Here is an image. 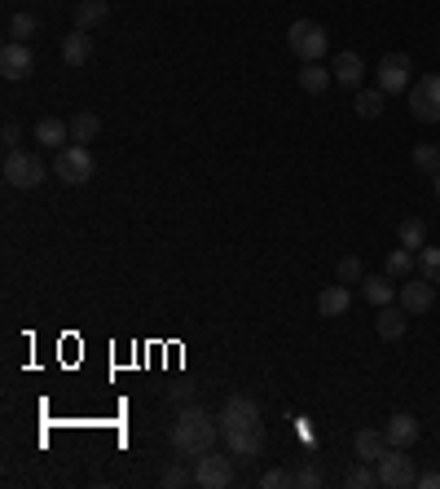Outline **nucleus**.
<instances>
[{
    "label": "nucleus",
    "mask_w": 440,
    "mask_h": 489,
    "mask_svg": "<svg viewBox=\"0 0 440 489\" xmlns=\"http://www.w3.org/2000/svg\"><path fill=\"white\" fill-rule=\"evenodd\" d=\"M220 441H225V450L238 459V463H251V459H260L265 454V445H269V432H265V415H260V406L243 397V392H234L225 406H220Z\"/></svg>",
    "instance_id": "f257e3e1"
},
{
    "label": "nucleus",
    "mask_w": 440,
    "mask_h": 489,
    "mask_svg": "<svg viewBox=\"0 0 440 489\" xmlns=\"http://www.w3.org/2000/svg\"><path fill=\"white\" fill-rule=\"evenodd\" d=\"M220 441V419L207 415L203 406H181L168 428V445L181 459H203L207 450H216Z\"/></svg>",
    "instance_id": "f03ea898"
},
{
    "label": "nucleus",
    "mask_w": 440,
    "mask_h": 489,
    "mask_svg": "<svg viewBox=\"0 0 440 489\" xmlns=\"http://www.w3.org/2000/svg\"><path fill=\"white\" fill-rule=\"evenodd\" d=\"M287 45L299 62H321V53L330 49V36H326V27L313 23V18H299V23L287 27Z\"/></svg>",
    "instance_id": "7ed1b4c3"
},
{
    "label": "nucleus",
    "mask_w": 440,
    "mask_h": 489,
    "mask_svg": "<svg viewBox=\"0 0 440 489\" xmlns=\"http://www.w3.org/2000/svg\"><path fill=\"white\" fill-rule=\"evenodd\" d=\"M374 472H379V485H388V489H410V485H418L414 459L405 454V445H388V450H383V459L374 463Z\"/></svg>",
    "instance_id": "20e7f679"
},
{
    "label": "nucleus",
    "mask_w": 440,
    "mask_h": 489,
    "mask_svg": "<svg viewBox=\"0 0 440 489\" xmlns=\"http://www.w3.org/2000/svg\"><path fill=\"white\" fill-rule=\"evenodd\" d=\"M93 150L79 146V142H71V146L58 150V159H53V172H58V181L62 186H84L89 176H93Z\"/></svg>",
    "instance_id": "39448f33"
},
{
    "label": "nucleus",
    "mask_w": 440,
    "mask_h": 489,
    "mask_svg": "<svg viewBox=\"0 0 440 489\" xmlns=\"http://www.w3.org/2000/svg\"><path fill=\"white\" fill-rule=\"evenodd\" d=\"M5 181L14 190H36L45 181V159L31 154V150H9L5 154Z\"/></svg>",
    "instance_id": "423d86ee"
},
{
    "label": "nucleus",
    "mask_w": 440,
    "mask_h": 489,
    "mask_svg": "<svg viewBox=\"0 0 440 489\" xmlns=\"http://www.w3.org/2000/svg\"><path fill=\"white\" fill-rule=\"evenodd\" d=\"M410 115L418 123H440V75H418L410 84Z\"/></svg>",
    "instance_id": "0eeeda50"
},
{
    "label": "nucleus",
    "mask_w": 440,
    "mask_h": 489,
    "mask_svg": "<svg viewBox=\"0 0 440 489\" xmlns=\"http://www.w3.org/2000/svg\"><path fill=\"white\" fill-rule=\"evenodd\" d=\"M194 485L198 489H229L234 485V454L207 450L203 459H194Z\"/></svg>",
    "instance_id": "6e6552de"
},
{
    "label": "nucleus",
    "mask_w": 440,
    "mask_h": 489,
    "mask_svg": "<svg viewBox=\"0 0 440 489\" xmlns=\"http://www.w3.org/2000/svg\"><path fill=\"white\" fill-rule=\"evenodd\" d=\"M410 80H414V62L405 53H383L379 58V89L383 93H410Z\"/></svg>",
    "instance_id": "1a4fd4ad"
},
{
    "label": "nucleus",
    "mask_w": 440,
    "mask_h": 489,
    "mask_svg": "<svg viewBox=\"0 0 440 489\" xmlns=\"http://www.w3.org/2000/svg\"><path fill=\"white\" fill-rule=\"evenodd\" d=\"M396 300H401V309H405V314H427V309H432V304H436V282H427V278H423V273H418V278H405V282H401V292H396Z\"/></svg>",
    "instance_id": "9d476101"
},
{
    "label": "nucleus",
    "mask_w": 440,
    "mask_h": 489,
    "mask_svg": "<svg viewBox=\"0 0 440 489\" xmlns=\"http://www.w3.org/2000/svg\"><path fill=\"white\" fill-rule=\"evenodd\" d=\"M36 71V53L26 40H9L5 49H0V75L5 80H26V75Z\"/></svg>",
    "instance_id": "9b49d317"
},
{
    "label": "nucleus",
    "mask_w": 440,
    "mask_h": 489,
    "mask_svg": "<svg viewBox=\"0 0 440 489\" xmlns=\"http://www.w3.org/2000/svg\"><path fill=\"white\" fill-rule=\"evenodd\" d=\"M330 75H335V84H343V89H357V84L366 80V62H361V53L340 49L335 53V62H330Z\"/></svg>",
    "instance_id": "f8f14e48"
},
{
    "label": "nucleus",
    "mask_w": 440,
    "mask_h": 489,
    "mask_svg": "<svg viewBox=\"0 0 440 489\" xmlns=\"http://www.w3.org/2000/svg\"><path fill=\"white\" fill-rule=\"evenodd\" d=\"M89 58H93V36L84 27H75L71 36H62V62L67 67H84Z\"/></svg>",
    "instance_id": "ddd939ff"
},
{
    "label": "nucleus",
    "mask_w": 440,
    "mask_h": 489,
    "mask_svg": "<svg viewBox=\"0 0 440 489\" xmlns=\"http://www.w3.org/2000/svg\"><path fill=\"white\" fill-rule=\"evenodd\" d=\"M352 309V292L343 287V282H335V287H326V292L318 295V314L321 318H343Z\"/></svg>",
    "instance_id": "4468645a"
},
{
    "label": "nucleus",
    "mask_w": 440,
    "mask_h": 489,
    "mask_svg": "<svg viewBox=\"0 0 440 489\" xmlns=\"http://www.w3.org/2000/svg\"><path fill=\"white\" fill-rule=\"evenodd\" d=\"M352 450H357V459L379 463V459H383V450H388V437H383L379 428H361V432L352 437Z\"/></svg>",
    "instance_id": "2eb2a0df"
},
{
    "label": "nucleus",
    "mask_w": 440,
    "mask_h": 489,
    "mask_svg": "<svg viewBox=\"0 0 440 489\" xmlns=\"http://www.w3.org/2000/svg\"><path fill=\"white\" fill-rule=\"evenodd\" d=\"M405 318H410V314H405V309H401V304H383V309H379V318H374V326H379V340H401V335H405Z\"/></svg>",
    "instance_id": "dca6fc26"
},
{
    "label": "nucleus",
    "mask_w": 440,
    "mask_h": 489,
    "mask_svg": "<svg viewBox=\"0 0 440 489\" xmlns=\"http://www.w3.org/2000/svg\"><path fill=\"white\" fill-rule=\"evenodd\" d=\"M383 437H388V445H414L418 441V419L414 415H392L388 423H383Z\"/></svg>",
    "instance_id": "f3484780"
},
{
    "label": "nucleus",
    "mask_w": 440,
    "mask_h": 489,
    "mask_svg": "<svg viewBox=\"0 0 440 489\" xmlns=\"http://www.w3.org/2000/svg\"><path fill=\"white\" fill-rule=\"evenodd\" d=\"M295 80H299V89H304V93H313V98H318V93H326V89L335 84V75H330V67H321V62H304Z\"/></svg>",
    "instance_id": "a211bd4d"
},
{
    "label": "nucleus",
    "mask_w": 440,
    "mask_h": 489,
    "mask_svg": "<svg viewBox=\"0 0 440 489\" xmlns=\"http://www.w3.org/2000/svg\"><path fill=\"white\" fill-rule=\"evenodd\" d=\"M36 142L49 150H62V142H71V123H62L58 115H45V120L36 123Z\"/></svg>",
    "instance_id": "6ab92c4d"
},
{
    "label": "nucleus",
    "mask_w": 440,
    "mask_h": 489,
    "mask_svg": "<svg viewBox=\"0 0 440 489\" xmlns=\"http://www.w3.org/2000/svg\"><path fill=\"white\" fill-rule=\"evenodd\" d=\"M106 14H110V5H106V0H79V5H75V27L93 31V27L106 23Z\"/></svg>",
    "instance_id": "aec40b11"
},
{
    "label": "nucleus",
    "mask_w": 440,
    "mask_h": 489,
    "mask_svg": "<svg viewBox=\"0 0 440 489\" xmlns=\"http://www.w3.org/2000/svg\"><path fill=\"white\" fill-rule=\"evenodd\" d=\"M352 106H357V115H361V120H379V115H383V106H388V93H383V89H361Z\"/></svg>",
    "instance_id": "412c9836"
},
{
    "label": "nucleus",
    "mask_w": 440,
    "mask_h": 489,
    "mask_svg": "<svg viewBox=\"0 0 440 489\" xmlns=\"http://www.w3.org/2000/svg\"><path fill=\"white\" fill-rule=\"evenodd\" d=\"M396 239H401V247H410V251H423V243H427V225L418 217H405L396 225Z\"/></svg>",
    "instance_id": "4be33fe9"
},
{
    "label": "nucleus",
    "mask_w": 440,
    "mask_h": 489,
    "mask_svg": "<svg viewBox=\"0 0 440 489\" xmlns=\"http://www.w3.org/2000/svg\"><path fill=\"white\" fill-rule=\"evenodd\" d=\"M414 270H418V256L410 247H396L388 256V278H401V282H405V278H414Z\"/></svg>",
    "instance_id": "5701e85b"
},
{
    "label": "nucleus",
    "mask_w": 440,
    "mask_h": 489,
    "mask_svg": "<svg viewBox=\"0 0 440 489\" xmlns=\"http://www.w3.org/2000/svg\"><path fill=\"white\" fill-rule=\"evenodd\" d=\"M98 128H101V120L93 115V111H79L71 120V142H79V146H89L93 137H98Z\"/></svg>",
    "instance_id": "b1692460"
},
{
    "label": "nucleus",
    "mask_w": 440,
    "mask_h": 489,
    "mask_svg": "<svg viewBox=\"0 0 440 489\" xmlns=\"http://www.w3.org/2000/svg\"><path fill=\"white\" fill-rule=\"evenodd\" d=\"M361 295H366L374 309H383V304H392V300H396L392 282H383V278H361Z\"/></svg>",
    "instance_id": "393cba45"
},
{
    "label": "nucleus",
    "mask_w": 440,
    "mask_h": 489,
    "mask_svg": "<svg viewBox=\"0 0 440 489\" xmlns=\"http://www.w3.org/2000/svg\"><path fill=\"white\" fill-rule=\"evenodd\" d=\"M418 273H423L427 282H440V247H423V251H418Z\"/></svg>",
    "instance_id": "a878e982"
},
{
    "label": "nucleus",
    "mask_w": 440,
    "mask_h": 489,
    "mask_svg": "<svg viewBox=\"0 0 440 489\" xmlns=\"http://www.w3.org/2000/svg\"><path fill=\"white\" fill-rule=\"evenodd\" d=\"M370 467H374V463H366V459H361V463H357L352 472H348V476H343V485H352V489L379 485V472H370Z\"/></svg>",
    "instance_id": "bb28decb"
},
{
    "label": "nucleus",
    "mask_w": 440,
    "mask_h": 489,
    "mask_svg": "<svg viewBox=\"0 0 440 489\" xmlns=\"http://www.w3.org/2000/svg\"><path fill=\"white\" fill-rule=\"evenodd\" d=\"M291 481H295V489H318V485H321V467L304 459V463L291 472Z\"/></svg>",
    "instance_id": "cd10ccee"
},
{
    "label": "nucleus",
    "mask_w": 440,
    "mask_h": 489,
    "mask_svg": "<svg viewBox=\"0 0 440 489\" xmlns=\"http://www.w3.org/2000/svg\"><path fill=\"white\" fill-rule=\"evenodd\" d=\"M414 168L427 172V176H436L440 172V146H414Z\"/></svg>",
    "instance_id": "c85d7f7f"
},
{
    "label": "nucleus",
    "mask_w": 440,
    "mask_h": 489,
    "mask_svg": "<svg viewBox=\"0 0 440 489\" xmlns=\"http://www.w3.org/2000/svg\"><path fill=\"white\" fill-rule=\"evenodd\" d=\"M335 278H340L343 287H352V282H361V278H366V270H361V260H357V256H343L340 265H335Z\"/></svg>",
    "instance_id": "c756f323"
},
{
    "label": "nucleus",
    "mask_w": 440,
    "mask_h": 489,
    "mask_svg": "<svg viewBox=\"0 0 440 489\" xmlns=\"http://www.w3.org/2000/svg\"><path fill=\"white\" fill-rule=\"evenodd\" d=\"M36 18H31V14H14V18H9V40H26V45H31V36H36Z\"/></svg>",
    "instance_id": "7c9ffc66"
},
{
    "label": "nucleus",
    "mask_w": 440,
    "mask_h": 489,
    "mask_svg": "<svg viewBox=\"0 0 440 489\" xmlns=\"http://www.w3.org/2000/svg\"><path fill=\"white\" fill-rule=\"evenodd\" d=\"M163 485L168 489H181V485H194V472H185V467L168 463V472H163Z\"/></svg>",
    "instance_id": "2f4dec72"
},
{
    "label": "nucleus",
    "mask_w": 440,
    "mask_h": 489,
    "mask_svg": "<svg viewBox=\"0 0 440 489\" xmlns=\"http://www.w3.org/2000/svg\"><path fill=\"white\" fill-rule=\"evenodd\" d=\"M260 485L265 489H287V485H295V481H291V472H287V467H269V472L260 476Z\"/></svg>",
    "instance_id": "473e14b6"
},
{
    "label": "nucleus",
    "mask_w": 440,
    "mask_h": 489,
    "mask_svg": "<svg viewBox=\"0 0 440 489\" xmlns=\"http://www.w3.org/2000/svg\"><path fill=\"white\" fill-rule=\"evenodd\" d=\"M0 137H5V146L9 150H18V137H23V133H18V123H5V133H0Z\"/></svg>",
    "instance_id": "72a5a7b5"
},
{
    "label": "nucleus",
    "mask_w": 440,
    "mask_h": 489,
    "mask_svg": "<svg viewBox=\"0 0 440 489\" xmlns=\"http://www.w3.org/2000/svg\"><path fill=\"white\" fill-rule=\"evenodd\" d=\"M418 489H440V472H423V476H418Z\"/></svg>",
    "instance_id": "f704fd0d"
},
{
    "label": "nucleus",
    "mask_w": 440,
    "mask_h": 489,
    "mask_svg": "<svg viewBox=\"0 0 440 489\" xmlns=\"http://www.w3.org/2000/svg\"><path fill=\"white\" fill-rule=\"evenodd\" d=\"M168 392H172V401H181V406L190 401V388H185V384H176V388H168Z\"/></svg>",
    "instance_id": "c9c22d12"
},
{
    "label": "nucleus",
    "mask_w": 440,
    "mask_h": 489,
    "mask_svg": "<svg viewBox=\"0 0 440 489\" xmlns=\"http://www.w3.org/2000/svg\"><path fill=\"white\" fill-rule=\"evenodd\" d=\"M432 181H436V198H440V172H436V176H432Z\"/></svg>",
    "instance_id": "e433bc0d"
}]
</instances>
